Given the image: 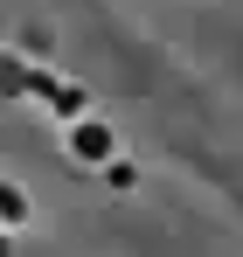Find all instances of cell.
<instances>
[{"label": "cell", "mask_w": 243, "mask_h": 257, "mask_svg": "<svg viewBox=\"0 0 243 257\" xmlns=\"http://www.w3.org/2000/svg\"><path fill=\"white\" fill-rule=\"evenodd\" d=\"M70 146H77L83 160H104V153H111V132H104V125H77V139H70Z\"/></svg>", "instance_id": "6da1fadb"}]
</instances>
